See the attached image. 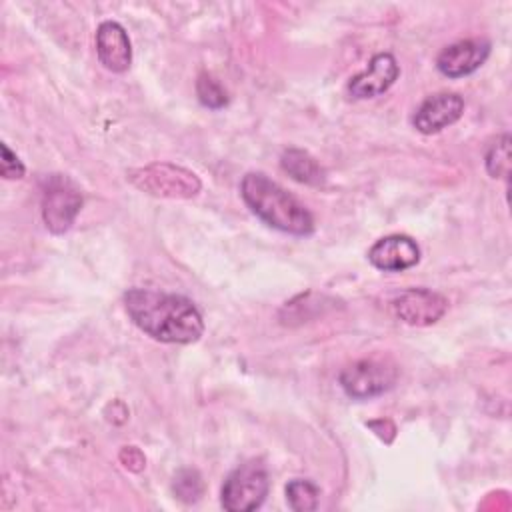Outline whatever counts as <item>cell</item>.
<instances>
[{"instance_id":"6da1fadb","label":"cell","mask_w":512,"mask_h":512,"mask_svg":"<svg viewBox=\"0 0 512 512\" xmlns=\"http://www.w3.org/2000/svg\"><path fill=\"white\" fill-rule=\"evenodd\" d=\"M124 306L132 322L158 342L192 344L204 332V320L192 300L150 288H130Z\"/></svg>"},{"instance_id":"7a4b0ae2","label":"cell","mask_w":512,"mask_h":512,"mask_svg":"<svg viewBox=\"0 0 512 512\" xmlns=\"http://www.w3.org/2000/svg\"><path fill=\"white\" fill-rule=\"evenodd\" d=\"M240 194L248 208L268 226L292 236H308L314 232L310 210L266 174L248 172L242 178Z\"/></svg>"},{"instance_id":"3957f363","label":"cell","mask_w":512,"mask_h":512,"mask_svg":"<svg viewBox=\"0 0 512 512\" xmlns=\"http://www.w3.org/2000/svg\"><path fill=\"white\" fill-rule=\"evenodd\" d=\"M270 488L268 470L260 460H248L224 480L220 502L230 512H250L262 506Z\"/></svg>"},{"instance_id":"277c9868","label":"cell","mask_w":512,"mask_h":512,"mask_svg":"<svg viewBox=\"0 0 512 512\" xmlns=\"http://www.w3.org/2000/svg\"><path fill=\"white\" fill-rule=\"evenodd\" d=\"M128 178L136 188L162 198H192L200 192V180L194 172L168 162L132 170Z\"/></svg>"},{"instance_id":"5b68a950","label":"cell","mask_w":512,"mask_h":512,"mask_svg":"<svg viewBox=\"0 0 512 512\" xmlns=\"http://www.w3.org/2000/svg\"><path fill=\"white\" fill-rule=\"evenodd\" d=\"M82 206L78 186L62 174H52L44 180L42 190V220L52 234H64L74 224Z\"/></svg>"},{"instance_id":"8992f818","label":"cell","mask_w":512,"mask_h":512,"mask_svg":"<svg viewBox=\"0 0 512 512\" xmlns=\"http://www.w3.org/2000/svg\"><path fill=\"white\" fill-rule=\"evenodd\" d=\"M398 378V370L382 360H358L340 372L342 390L354 400H366L388 392Z\"/></svg>"},{"instance_id":"52a82bcc","label":"cell","mask_w":512,"mask_h":512,"mask_svg":"<svg viewBox=\"0 0 512 512\" xmlns=\"http://www.w3.org/2000/svg\"><path fill=\"white\" fill-rule=\"evenodd\" d=\"M448 310V300L428 288H408L392 300L396 318L410 326H430L438 322Z\"/></svg>"},{"instance_id":"ba28073f","label":"cell","mask_w":512,"mask_h":512,"mask_svg":"<svg viewBox=\"0 0 512 512\" xmlns=\"http://www.w3.org/2000/svg\"><path fill=\"white\" fill-rule=\"evenodd\" d=\"M490 56V42L482 38L460 40L446 46L438 58L436 68L448 78H462L478 70Z\"/></svg>"},{"instance_id":"9c48e42d","label":"cell","mask_w":512,"mask_h":512,"mask_svg":"<svg viewBox=\"0 0 512 512\" xmlns=\"http://www.w3.org/2000/svg\"><path fill=\"white\" fill-rule=\"evenodd\" d=\"M464 112L462 96L454 92H438L428 96L414 112L412 124L422 134H436L454 124Z\"/></svg>"},{"instance_id":"30bf717a","label":"cell","mask_w":512,"mask_h":512,"mask_svg":"<svg viewBox=\"0 0 512 512\" xmlns=\"http://www.w3.org/2000/svg\"><path fill=\"white\" fill-rule=\"evenodd\" d=\"M368 260L374 268L384 272H402L418 264L420 248L406 234H390L372 244Z\"/></svg>"},{"instance_id":"8fae6325","label":"cell","mask_w":512,"mask_h":512,"mask_svg":"<svg viewBox=\"0 0 512 512\" xmlns=\"http://www.w3.org/2000/svg\"><path fill=\"white\" fill-rule=\"evenodd\" d=\"M398 74H400V68L396 58L388 52H380L370 58L368 68L364 72L350 78L348 92L358 100L376 98L396 82Z\"/></svg>"},{"instance_id":"7c38bea8","label":"cell","mask_w":512,"mask_h":512,"mask_svg":"<svg viewBox=\"0 0 512 512\" xmlns=\"http://www.w3.org/2000/svg\"><path fill=\"white\" fill-rule=\"evenodd\" d=\"M96 54L110 72H126L132 62V44L122 24L106 20L96 30Z\"/></svg>"},{"instance_id":"4fadbf2b","label":"cell","mask_w":512,"mask_h":512,"mask_svg":"<svg viewBox=\"0 0 512 512\" xmlns=\"http://www.w3.org/2000/svg\"><path fill=\"white\" fill-rule=\"evenodd\" d=\"M280 166L292 180L300 184L318 186L324 182L322 166L316 162L314 156L300 148H288L280 158Z\"/></svg>"},{"instance_id":"5bb4252c","label":"cell","mask_w":512,"mask_h":512,"mask_svg":"<svg viewBox=\"0 0 512 512\" xmlns=\"http://www.w3.org/2000/svg\"><path fill=\"white\" fill-rule=\"evenodd\" d=\"M318 498H320V488L310 482V480H290L286 486V500L288 506L296 512H310L318 508Z\"/></svg>"},{"instance_id":"9a60e30c","label":"cell","mask_w":512,"mask_h":512,"mask_svg":"<svg viewBox=\"0 0 512 512\" xmlns=\"http://www.w3.org/2000/svg\"><path fill=\"white\" fill-rule=\"evenodd\" d=\"M486 170L492 178H508L510 172V136L502 134L486 152Z\"/></svg>"},{"instance_id":"2e32d148","label":"cell","mask_w":512,"mask_h":512,"mask_svg":"<svg viewBox=\"0 0 512 512\" xmlns=\"http://www.w3.org/2000/svg\"><path fill=\"white\" fill-rule=\"evenodd\" d=\"M196 94H198V100L208 106V108H222L228 104V96H226V90L220 86V82L216 78H212L210 74H200L198 76V82H196Z\"/></svg>"},{"instance_id":"e0dca14e","label":"cell","mask_w":512,"mask_h":512,"mask_svg":"<svg viewBox=\"0 0 512 512\" xmlns=\"http://www.w3.org/2000/svg\"><path fill=\"white\" fill-rule=\"evenodd\" d=\"M174 492L184 502H196L202 494V478L196 470H180L174 478Z\"/></svg>"},{"instance_id":"ac0fdd59","label":"cell","mask_w":512,"mask_h":512,"mask_svg":"<svg viewBox=\"0 0 512 512\" xmlns=\"http://www.w3.org/2000/svg\"><path fill=\"white\" fill-rule=\"evenodd\" d=\"M0 172L6 180H16L24 176V164L20 162V158L8 148L6 142H2V166Z\"/></svg>"}]
</instances>
